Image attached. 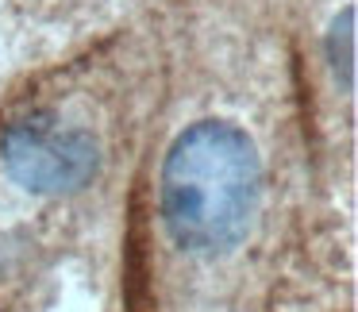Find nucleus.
Instances as JSON below:
<instances>
[{"label":"nucleus","mask_w":358,"mask_h":312,"mask_svg":"<svg viewBox=\"0 0 358 312\" xmlns=\"http://www.w3.org/2000/svg\"><path fill=\"white\" fill-rule=\"evenodd\" d=\"M355 8H343L335 16L331 31H327V62H331L335 78H339L343 93L355 89Z\"/></svg>","instance_id":"3"},{"label":"nucleus","mask_w":358,"mask_h":312,"mask_svg":"<svg viewBox=\"0 0 358 312\" xmlns=\"http://www.w3.org/2000/svg\"><path fill=\"white\" fill-rule=\"evenodd\" d=\"M4 170L24 189L43 197L78 193L101 170V147L81 127H62L50 116H27L0 143Z\"/></svg>","instance_id":"2"},{"label":"nucleus","mask_w":358,"mask_h":312,"mask_svg":"<svg viewBox=\"0 0 358 312\" xmlns=\"http://www.w3.org/2000/svg\"><path fill=\"white\" fill-rule=\"evenodd\" d=\"M262 193L258 147L227 120H201L162 166V220L181 250L216 255L247 235Z\"/></svg>","instance_id":"1"}]
</instances>
